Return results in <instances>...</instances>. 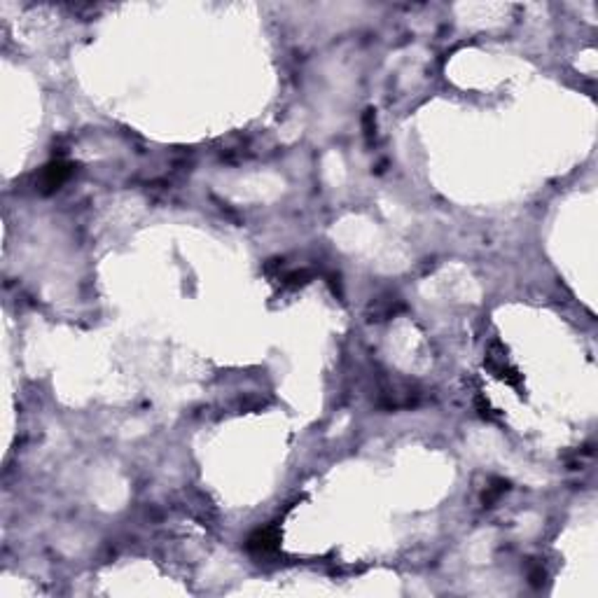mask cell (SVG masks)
I'll return each instance as SVG.
<instances>
[{
	"mask_svg": "<svg viewBox=\"0 0 598 598\" xmlns=\"http://www.w3.org/2000/svg\"><path fill=\"white\" fill-rule=\"evenodd\" d=\"M276 547H278V531H276V528L258 531V533H255V536H250V540H248V549H250V552H258V554L274 552Z\"/></svg>",
	"mask_w": 598,
	"mask_h": 598,
	"instance_id": "2",
	"label": "cell"
},
{
	"mask_svg": "<svg viewBox=\"0 0 598 598\" xmlns=\"http://www.w3.org/2000/svg\"><path fill=\"white\" fill-rule=\"evenodd\" d=\"M68 175H70V164H66V162H54L50 166H45V171H43V189H45V192L59 189L63 182L68 180Z\"/></svg>",
	"mask_w": 598,
	"mask_h": 598,
	"instance_id": "1",
	"label": "cell"
}]
</instances>
